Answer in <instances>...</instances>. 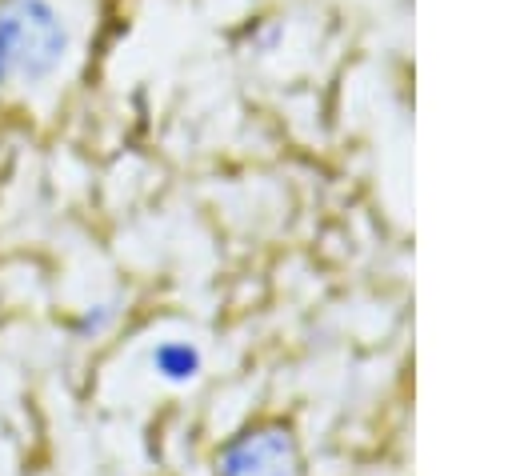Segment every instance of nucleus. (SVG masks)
<instances>
[{
    "label": "nucleus",
    "mask_w": 512,
    "mask_h": 476,
    "mask_svg": "<svg viewBox=\"0 0 512 476\" xmlns=\"http://www.w3.org/2000/svg\"><path fill=\"white\" fill-rule=\"evenodd\" d=\"M0 28L12 56V76L40 84L68 56V28L48 0H4Z\"/></svg>",
    "instance_id": "nucleus-1"
},
{
    "label": "nucleus",
    "mask_w": 512,
    "mask_h": 476,
    "mask_svg": "<svg viewBox=\"0 0 512 476\" xmlns=\"http://www.w3.org/2000/svg\"><path fill=\"white\" fill-rule=\"evenodd\" d=\"M152 368L164 376V380H192L196 368H200V356L188 348V344H160L152 352Z\"/></svg>",
    "instance_id": "nucleus-2"
},
{
    "label": "nucleus",
    "mask_w": 512,
    "mask_h": 476,
    "mask_svg": "<svg viewBox=\"0 0 512 476\" xmlns=\"http://www.w3.org/2000/svg\"><path fill=\"white\" fill-rule=\"evenodd\" d=\"M108 324H112V304H88V308L80 312V320L72 324V332H76L80 340H96L100 332H108Z\"/></svg>",
    "instance_id": "nucleus-3"
},
{
    "label": "nucleus",
    "mask_w": 512,
    "mask_h": 476,
    "mask_svg": "<svg viewBox=\"0 0 512 476\" xmlns=\"http://www.w3.org/2000/svg\"><path fill=\"white\" fill-rule=\"evenodd\" d=\"M12 80V56H8V40H4V28H0V84Z\"/></svg>",
    "instance_id": "nucleus-4"
}]
</instances>
